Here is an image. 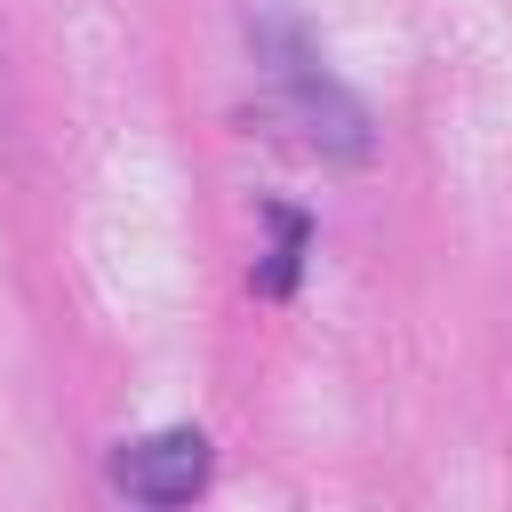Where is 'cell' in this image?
I'll return each instance as SVG.
<instances>
[{
    "instance_id": "6da1fadb",
    "label": "cell",
    "mask_w": 512,
    "mask_h": 512,
    "mask_svg": "<svg viewBox=\"0 0 512 512\" xmlns=\"http://www.w3.org/2000/svg\"><path fill=\"white\" fill-rule=\"evenodd\" d=\"M248 40H256V64H264V88L280 104V120L320 152V160H344L360 168L376 152V128H368V104L320 64V48L304 40V24L280 8V0H248Z\"/></svg>"
},
{
    "instance_id": "7a4b0ae2",
    "label": "cell",
    "mask_w": 512,
    "mask_h": 512,
    "mask_svg": "<svg viewBox=\"0 0 512 512\" xmlns=\"http://www.w3.org/2000/svg\"><path fill=\"white\" fill-rule=\"evenodd\" d=\"M112 488L128 504H192L208 488V432L176 424V432H152L136 448L112 456Z\"/></svg>"
},
{
    "instance_id": "3957f363",
    "label": "cell",
    "mask_w": 512,
    "mask_h": 512,
    "mask_svg": "<svg viewBox=\"0 0 512 512\" xmlns=\"http://www.w3.org/2000/svg\"><path fill=\"white\" fill-rule=\"evenodd\" d=\"M304 216L296 208H272V248H264V264H256V288L264 296H288L296 288V264H304Z\"/></svg>"
}]
</instances>
